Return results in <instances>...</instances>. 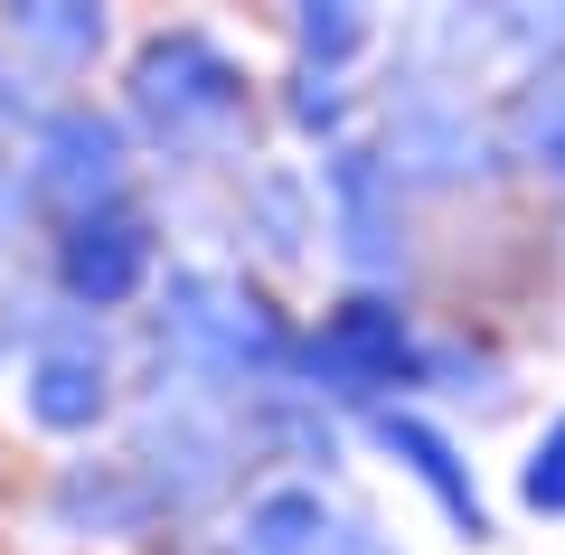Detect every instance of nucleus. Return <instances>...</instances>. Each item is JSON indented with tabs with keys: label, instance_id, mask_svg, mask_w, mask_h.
Wrapping results in <instances>:
<instances>
[]
</instances>
